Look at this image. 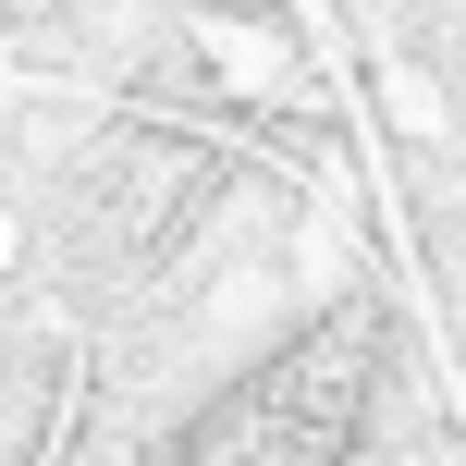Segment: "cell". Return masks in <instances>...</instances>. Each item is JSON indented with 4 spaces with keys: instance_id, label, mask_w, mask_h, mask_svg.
<instances>
[{
    "instance_id": "6da1fadb",
    "label": "cell",
    "mask_w": 466,
    "mask_h": 466,
    "mask_svg": "<svg viewBox=\"0 0 466 466\" xmlns=\"http://www.w3.org/2000/svg\"><path fill=\"white\" fill-rule=\"evenodd\" d=\"M380 393V319H307L282 356H258L233 393H209L185 418L172 466H356V430H369Z\"/></svg>"
}]
</instances>
